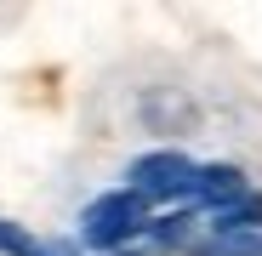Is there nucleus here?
Masks as SVG:
<instances>
[{
  "label": "nucleus",
  "instance_id": "423d86ee",
  "mask_svg": "<svg viewBox=\"0 0 262 256\" xmlns=\"http://www.w3.org/2000/svg\"><path fill=\"white\" fill-rule=\"evenodd\" d=\"M148 234H154V245H160V250H177V245H188V239H194V217H188V211H171V217L148 222Z\"/></svg>",
  "mask_w": 262,
  "mask_h": 256
},
{
  "label": "nucleus",
  "instance_id": "20e7f679",
  "mask_svg": "<svg viewBox=\"0 0 262 256\" xmlns=\"http://www.w3.org/2000/svg\"><path fill=\"white\" fill-rule=\"evenodd\" d=\"M0 256H80V250L63 239H34L17 222H0Z\"/></svg>",
  "mask_w": 262,
  "mask_h": 256
},
{
  "label": "nucleus",
  "instance_id": "39448f33",
  "mask_svg": "<svg viewBox=\"0 0 262 256\" xmlns=\"http://www.w3.org/2000/svg\"><path fill=\"white\" fill-rule=\"evenodd\" d=\"M194 256H262V234H216L194 239Z\"/></svg>",
  "mask_w": 262,
  "mask_h": 256
},
{
  "label": "nucleus",
  "instance_id": "0eeeda50",
  "mask_svg": "<svg viewBox=\"0 0 262 256\" xmlns=\"http://www.w3.org/2000/svg\"><path fill=\"white\" fill-rule=\"evenodd\" d=\"M114 256H131V250H114Z\"/></svg>",
  "mask_w": 262,
  "mask_h": 256
},
{
  "label": "nucleus",
  "instance_id": "7ed1b4c3",
  "mask_svg": "<svg viewBox=\"0 0 262 256\" xmlns=\"http://www.w3.org/2000/svg\"><path fill=\"white\" fill-rule=\"evenodd\" d=\"M194 199L211 205L216 217H223V211H234V205L245 199V171H234V165H200V177H194Z\"/></svg>",
  "mask_w": 262,
  "mask_h": 256
},
{
  "label": "nucleus",
  "instance_id": "f03ea898",
  "mask_svg": "<svg viewBox=\"0 0 262 256\" xmlns=\"http://www.w3.org/2000/svg\"><path fill=\"white\" fill-rule=\"evenodd\" d=\"M194 177L200 165L177 148H160V154H143L137 165H131V194L143 199H177V194H194Z\"/></svg>",
  "mask_w": 262,
  "mask_h": 256
},
{
  "label": "nucleus",
  "instance_id": "f257e3e1",
  "mask_svg": "<svg viewBox=\"0 0 262 256\" xmlns=\"http://www.w3.org/2000/svg\"><path fill=\"white\" fill-rule=\"evenodd\" d=\"M137 228H148V199L131 194V188H114V194L92 199L85 217H80V239L92 250H120Z\"/></svg>",
  "mask_w": 262,
  "mask_h": 256
}]
</instances>
